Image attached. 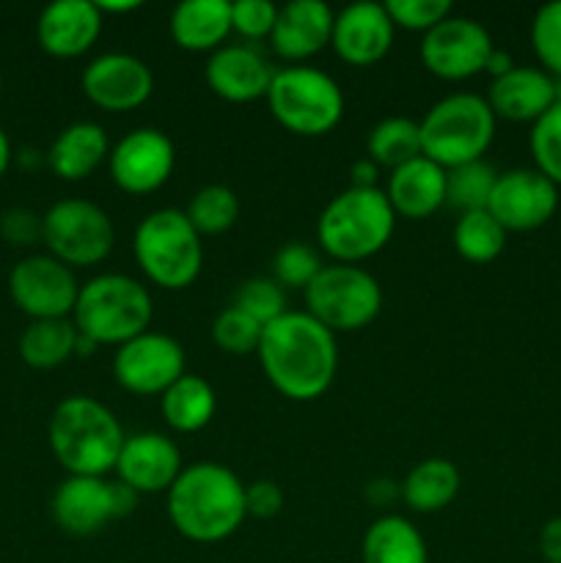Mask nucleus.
Instances as JSON below:
<instances>
[{
  "instance_id": "f257e3e1",
  "label": "nucleus",
  "mask_w": 561,
  "mask_h": 563,
  "mask_svg": "<svg viewBox=\"0 0 561 563\" xmlns=\"http://www.w3.org/2000/svg\"><path fill=\"white\" fill-rule=\"evenodd\" d=\"M267 383L289 401H317L339 374V341L306 311H286L267 324L258 344Z\"/></svg>"
},
{
  "instance_id": "f03ea898",
  "label": "nucleus",
  "mask_w": 561,
  "mask_h": 563,
  "mask_svg": "<svg viewBox=\"0 0 561 563\" xmlns=\"http://www.w3.org/2000/svg\"><path fill=\"white\" fill-rule=\"evenodd\" d=\"M165 511L179 537L193 544H218L248 520L245 484L220 462L185 467L165 493Z\"/></svg>"
},
{
  "instance_id": "7ed1b4c3",
  "label": "nucleus",
  "mask_w": 561,
  "mask_h": 563,
  "mask_svg": "<svg viewBox=\"0 0 561 563\" xmlns=\"http://www.w3.org/2000/svg\"><path fill=\"white\" fill-rule=\"evenodd\" d=\"M47 440L66 476L108 478L116 471L127 434L105 401L75 394L55 405Z\"/></svg>"
},
{
  "instance_id": "20e7f679",
  "label": "nucleus",
  "mask_w": 561,
  "mask_h": 563,
  "mask_svg": "<svg viewBox=\"0 0 561 563\" xmlns=\"http://www.w3.org/2000/svg\"><path fill=\"white\" fill-rule=\"evenodd\" d=\"M396 214L380 187H346L317 220L319 253L333 264H361L377 256L396 231Z\"/></svg>"
},
{
  "instance_id": "39448f33",
  "label": "nucleus",
  "mask_w": 561,
  "mask_h": 563,
  "mask_svg": "<svg viewBox=\"0 0 561 563\" xmlns=\"http://www.w3.org/2000/svg\"><path fill=\"white\" fill-rule=\"evenodd\" d=\"M154 300L141 280L124 273H102L80 286L75 322L77 333L97 346H121L152 328Z\"/></svg>"
},
{
  "instance_id": "423d86ee",
  "label": "nucleus",
  "mask_w": 561,
  "mask_h": 563,
  "mask_svg": "<svg viewBox=\"0 0 561 563\" xmlns=\"http://www.w3.org/2000/svg\"><path fill=\"white\" fill-rule=\"evenodd\" d=\"M201 240L185 209H154L135 225L132 256L148 284L165 291H185L204 269Z\"/></svg>"
},
{
  "instance_id": "0eeeda50",
  "label": "nucleus",
  "mask_w": 561,
  "mask_h": 563,
  "mask_svg": "<svg viewBox=\"0 0 561 563\" xmlns=\"http://www.w3.org/2000/svg\"><path fill=\"white\" fill-rule=\"evenodd\" d=\"M495 126L498 119L487 99L468 91L449 93L438 99L418 121L421 154L446 170L476 163L493 146Z\"/></svg>"
},
{
  "instance_id": "6e6552de",
  "label": "nucleus",
  "mask_w": 561,
  "mask_h": 563,
  "mask_svg": "<svg viewBox=\"0 0 561 563\" xmlns=\"http://www.w3.org/2000/svg\"><path fill=\"white\" fill-rule=\"evenodd\" d=\"M264 102L273 119L297 137L330 135L346 110L339 82L328 71L306 64L275 69Z\"/></svg>"
},
{
  "instance_id": "1a4fd4ad",
  "label": "nucleus",
  "mask_w": 561,
  "mask_h": 563,
  "mask_svg": "<svg viewBox=\"0 0 561 563\" xmlns=\"http://www.w3.org/2000/svg\"><path fill=\"white\" fill-rule=\"evenodd\" d=\"M302 295L306 313L330 333H358L383 311V286L361 264H324Z\"/></svg>"
},
{
  "instance_id": "9d476101",
  "label": "nucleus",
  "mask_w": 561,
  "mask_h": 563,
  "mask_svg": "<svg viewBox=\"0 0 561 563\" xmlns=\"http://www.w3.org/2000/svg\"><path fill=\"white\" fill-rule=\"evenodd\" d=\"M42 242L50 256L72 269L97 267L113 253L116 225L88 198H61L42 214Z\"/></svg>"
},
{
  "instance_id": "9b49d317",
  "label": "nucleus",
  "mask_w": 561,
  "mask_h": 563,
  "mask_svg": "<svg viewBox=\"0 0 561 563\" xmlns=\"http://www.w3.org/2000/svg\"><path fill=\"white\" fill-rule=\"evenodd\" d=\"M495 49L487 27L471 16L451 14L421 36V64L429 75L446 82H462L482 75Z\"/></svg>"
},
{
  "instance_id": "f8f14e48",
  "label": "nucleus",
  "mask_w": 561,
  "mask_h": 563,
  "mask_svg": "<svg viewBox=\"0 0 561 563\" xmlns=\"http://www.w3.org/2000/svg\"><path fill=\"white\" fill-rule=\"evenodd\" d=\"M11 300L31 319H72L80 295L75 269L50 253H31L9 273Z\"/></svg>"
},
{
  "instance_id": "ddd939ff",
  "label": "nucleus",
  "mask_w": 561,
  "mask_h": 563,
  "mask_svg": "<svg viewBox=\"0 0 561 563\" xmlns=\"http://www.w3.org/2000/svg\"><path fill=\"white\" fill-rule=\"evenodd\" d=\"M174 168L176 146L157 126H138L110 146V179L127 196H152L163 190Z\"/></svg>"
},
{
  "instance_id": "4468645a",
  "label": "nucleus",
  "mask_w": 561,
  "mask_h": 563,
  "mask_svg": "<svg viewBox=\"0 0 561 563\" xmlns=\"http://www.w3.org/2000/svg\"><path fill=\"white\" fill-rule=\"evenodd\" d=\"M187 374L185 346L165 333L146 330L138 339L116 346L113 377L132 396H163Z\"/></svg>"
},
{
  "instance_id": "2eb2a0df",
  "label": "nucleus",
  "mask_w": 561,
  "mask_h": 563,
  "mask_svg": "<svg viewBox=\"0 0 561 563\" xmlns=\"http://www.w3.org/2000/svg\"><path fill=\"white\" fill-rule=\"evenodd\" d=\"M80 86L94 108L105 113H130L152 99L154 75L138 55L105 53L88 60Z\"/></svg>"
},
{
  "instance_id": "dca6fc26",
  "label": "nucleus",
  "mask_w": 561,
  "mask_h": 563,
  "mask_svg": "<svg viewBox=\"0 0 561 563\" xmlns=\"http://www.w3.org/2000/svg\"><path fill=\"white\" fill-rule=\"evenodd\" d=\"M559 209V187L544 179L537 168H512L498 174L490 196L487 212L509 231H537L553 220Z\"/></svg>"
},
{
  "instance_id": "f3484780",
  "label": "nucleus",
  "mask_w": 561,
  "mask_h": 563,
  "mask_svg": "<svg viewBox=\"0 0 561 563\" xmlns=\"http://www.w3.org/2000/svg\"><path fill=\"white\" fill-rule=\"evenodd\" d=\"M182 451L168 434L163 432H135L127 434L116 462V482L127 484L138 495L168 493L179 473Z\"/></svg>"
},
{
  "instance_id": "a211bd4d",
  "label": "nucleus",
  "mask_w": 561,
  "mask_h": 563,
  "mask_svg": "<svg viewBox=\"0 0 561 563\" xmlns=\"http://www.w3.org/2000/svg\"><path fill=\"white\" fill-rule=\"evenodd\" d=\"M50 511L61 531L72 537H94L119 520L116 482L97 476H66L55 489Z\"/></svg>"
},
{
  "instance_id": "6ab92c4d",
  "label": "nucleus",
  "mask_w": 561,
  "mask_h": 563,
  "mask_svg": "<svg viewBox=\"0 0 561 563\" xmlns=\"http://www.w3.org/2000/svg\"><path fill=\"white\" fill-rule=\"evenodd\" d=\"M273 75V64L248 44H223L204 66L209 91L231 104H251L267 97Z\"/></svg>"
},
{
  "instance_id": "aec40b11",
  "label": "nucleus",
  "mask_w": 561,
  "mask_h": 563,
  "mask_svg": "<svg viewBox=\"0 0 561 563\" xmlns=\"http://www.w3.org/2000/svg\"><path fill=\"white\" fill-rule=\"evenodd\" d=\"M396 27L385 3H352L336 14L330 47L344 64L374 66L391 53Z\"/></svg>"
},
{
  "instance_id": "412c9836",
  "label": "nucleus",
  "mask_w": 561,
  "mask_h": 563,
  "mask_svg": "<svg viewBox=\"0 0 561 563\" xmlns=\"http://www.w3.org/2000/svg\"><path fill=\"white\" fill-rule=\"evenodd\" d=\"M105 16L94 0H55L36 22L38 47L53 58H80L99 42Z\"/></svg>"
},
{
  "instance_id": "4be33fe9",
  "label": "nucleus",
  "mask_w": 561,
  "mask_h": 563,
  "mask_svg": "<svg viewBox=\"0 0 561 563\" xmlns=\"http://www.w3.org/2000/svg\"><path fill=\"white\" fill-rule=\"evenodd\" d=\"M333 22L336 11L322 0H289L286 5H278V20L270 36L273 53L292 66L306 64L330 47Z\"/></svg>"
},
{
  "instance_id": "5701e85b",
  "label": "nucleus",
  "mask_w": 561,
  "mask_h": 563,
  "mask_svg": "<svg viewBox=\"0 0 561 563\" xmlns=\"http://www.w3.org/2000/svg\"><path fill=\"white\" fill-rule=\"evenodd\" d=\"M385 198L396 218L427 220L446 207V168L421 157L391 170Z\"/></svg>"
},
{
  "instance_id": "b1692460",
  "label": "nucleus",
  "mask_w": 561,
  "mask_h": 563,
  "mask_svg": "<svg viewBox=\"0 0 561 563\" xmlns=\"http://www.w3.org/2000/svg\"><path fill=\"white\" fill-rule=\"evenodd\" d=\"M487 104L495 119L506 121H537L556 104L553 77L537 66H515L504 77L490 82Z\"/></svg>"
},
{
  "instance_id": "393cba45",
  "label": "nucleus",
  "mask_w": 561,
  "mask_h": 563,
  "mask_svg": "<svg viewBox=\"0 0 561 563\" xmlns=\"http://www.w3.org/2000/svg\"><path fill=\"white\" fill-rule=\"evenodd\" d=\"M110 157L108 132L97 121H75L55 135L47 148L50 170L64 181H82L97 174Z\"/></svg>"
},
{
  "instance_id": "a878e982",
  "label": "nucleus",
  "mask_w": 561,
  "mask_h": 563,
  "mask_svg": "<svg viewBox=\"0 0 561 563\" xmlns=\"http://www.w3.org/2000/svg\"><path fill=\"white\" fill-rule=\"evenodd\" d=\"M168 31L185 53L212 55L231 36V0H182L170 14Z\"/></svg>"
},
{
  "instance_id": "bb28decb",
  "label": "nucleus",
  "mask_w": 561,
  "mask_h": 563,
  "mask_svg": "<svg viewBox=\"0 0 561 563\" xmlns=\"http://www.w3.org/2000/svg\"><path fill=\"white\" fill-rule=\"evenodd\" d=\"M460 487L462 476L454 462L443 456H429L402 478L399 498L416 515H438L454 504Z\"/></svg>"
},
{
  "instance_id": "cd10ccee",
  "label": "nucleus",
  "mask_w": 561,
  "mask_h": 563,
  "mask_svg": "<svg viewBox=\"0 0 561 563\" xmlns=\"http://www.w3.org/2000/svg\"><path fill=\"white\" fill-rule=\"evenodd\" d=\"M218 410V394L212 383L198 374H185L160 396V416L176 434H196L212 423Z\"/></svg>"
},
{
  "instance_id": "c85d7f7f",
  "label": "nucleus",
  "mask_w": 561,
  "mask_h": 563,
  "mask_svg": "<svg viewBox=\"0 0 561 563\" xmlns=\"http://www.w3.org/2000/svg\"><path fill=\"white\" fill-rule=\"evenodd\" d=\"M363 563H429L421 531L402 515H383L366 528L361 542Z\"/></svg>"
},
{
  "instance_id": "c756f323",
  "label": "nucleus",
  "mask_w": 561,
  "mask_h": 563,
  "mask_svg": "<svg viewBox=\"0 0 561 563\" xmlns=\"http://www.w3.org/2000/svg\"><path fill=\"white\" fill-rule=\"evenodd\" d=\"M77 352V328L72 319H31L20 335V357L31 368L50 372Z\"/></svg>"
},
{
  "instance_id": "7c9ffc66",
  "label": "nucleus",
  "mask_w": 561,
  "mask_h": 563,
  "mask_svg": "<svg viewBox=\"0 0 561 563\" xmlns=\"http://www.w3.org/2000/svg\"><path fill=\"white\" fill-rule=\"evenodd\" d=\"M366 157L385 170H396L410 159L421 157L418 121L407 119V115H388V119L377 121L366 137Z\"/></svg>"
},
{
  "instance_id": "2f4dec72",
  "label": "nucleus",
  "mask_w": 561,
  "mask_h": 563,
  "mask_svg": "<svg viewBox=\"0 0 561 563\" xmlns=\"http://www.w3.org/2000/svg\"><path fill=\"white\" fill-rule=\"evenodd\" d=\"M451 240H454V251L465 262L490 264L504 253L506 231L501 229V223L487 209H479V212L460 214Z\"/></svg>"
},
{
  "instance_id": "473e14b6",
  "label": "nucleus",
  "mask_w": 561,
  "mask_h": 563,
  "mask_svg": "<svg viewBox=\"0 0 561 563\" xmlns=\"http://www.w3.org/2000/svg\"><path fill=\"white\" fill-rule=\"evenodd\" d=\"M498 181V170L484 159L446 170V207L460 214L487 209L493 187Z\"/></svg>"
},
{
  "instance_id": "72a5a7b5",
  "label": "nucleus",
  "mask_w": 561,
  "mask_h": 563,
  "mask_svg": "<svg viewBox=\"0 0 561 563\" xmlns=\"http://www.w3.org/2000/svg\"><path fill=\"white\" fill-rule=\"evenodd\" d=\"M185 214L201 236H220L234 229L240 218V198L231 187L207 185L190 198Z\"/></svg>"
},
{
  "instance_id": "f704fd0d",
  "label": "nucleus",
  "mask_w": 561,
  "mask_h": 563,
  "mask_svg": "<svg viewBox=\"0 0 561 563\" xmlns=\"http://www.w3.org/2000/svg\"><path fill=\"white\" fill-rule=\"evenodd\" d=\"M528 146H531L534 168H537L544 179L553 181L556 187H561V104L559 102H556L548 113L539 115V119L534 121Z\"/></svg>"
},
{
  "instance_id": "c9c22d12",
  "label": "nucleus",
  "mask_w": 561,
  "mask_h": 563,
  "mask_svg": "<svg viewBox=\"0 0 561 563\" xmlns=\"http://www.w3.org/2000/svg\"><path fill=\"white\" fill-rule=\"evenodd\" d=\"M262 324L234 306L223 308L212 322V341L226 355H256L258 344H262Z\"/></svg>"
},
{
  "instance_id": "e433bc0d",
  "label": "nucleus",
  "mask_w": 561,
  "mask_h": 563,
  "mask_svg": "<svg viewBox=\"0 0 561 563\" xmlns=\"http://www.w3.org/2000/svg\"><path fill=\"white\" fill-rule=\"evenodd\" d=\"M322 253L308 242H286L273 256V280H278L284 289L306 291L322 273Z\"/></svg>"
},
{
  "instance_id": "4c0bfd02",
  "label": "nucleus",
  "mask_w": 561,
  "mask_h": 563,
  "mask_svg": "<svg viewBox=\"0 0 561 563\" xmlns=\"http://www.w3.org/2000/svg\"><path fill=\"white\" fill-rule=\"evenodd\" d=\"M234 308H240L242 313L256 319L262 328H267V324H273L275 319L289 311L286 308V289L278 280H273V275L270 278H248L237 289Z\"/></svg>"
},
{
  "instance_id": "58836bf2",
  "label": "nucleus",
  "mask_w": 561,
  "mask_h": 563,
  "mask_svg": "<svg viewBox=\"0 0 561 563\" xmlns=\"http://www.w3.org/2000/svg\"><path fill=\"white\" fill-rule=\"evenodd\" d=\"M531 47L550 77H561V0L544 3L534 14Z\"/></svg>"
},
{
  "instance_id": "ea45409f",
  "label": "nucleus",
  "mask_w": 561,
  "mask_h": 563,
  "mask_svg": "<svg viewBox=\"0 0 561 563\" xmlns=\"http://www.w3.org/2000/svg\"><path fill=\"white\" fill-rule=\"evenodd\" d=\"M394 27L413 33H429L435 25L454 14L449 0H388L385 3Z\"/></svg>"
},
{
  "instance_id": "a19ab883",
  "label": "nucleus",
  "mask_w": 561,
  "mask_h": 563,
  "mask_svg": "<svg viewBox=\"0 0 561 563\" xmlns=\"http://www.w3.org/2000/svg\"><path fill=\"white\" fill-rule=\"evenodd\" d=\"M278 5L270 0H237L231 3V33L245 42H262L273 36Z\"/></svg>"
},
{
  "instance_id": "79ce46f5",
  "label": "nucleus",
  "mask_w": 561,
  "mask_h": 563,
  "mask_svg": "<svg viewBox=\"0 0 561 563\" xmlns=\"http://www.w3.org/2000/svg\"><path fill=\"white\" fill-rule=\"evenodd\" d=\"M0 234L11 245H36L42 242V214L25 207H11L0 214Z\"/></svg>"
},
{
  "instance_id": "37998d69",
  "label": "nucleus",
  "mask_w": 561,
  "mask_h": 563,
  "mask_svg": "<svg viewBox=\"0 0 561 563\" xmlns=\"http://www.w3.org/2000/svg\"><path fill=\"white\" fill-rule=\"evenodd\" d=\"M284 509V489L270 478L245 484V511L253 520H273Z\"/></svg>"
},
{
  "instance_id": "c03bdc74",
  "label": "nucleus",
  "mask_w": 561,
  "mask_h": 563,
  "mask_svg": "<svg viewBox=\"0 0 561 563\" xmlns=\"http://www.w3.org/2000/svg\"><path fill=\"white\" fill-rule=\"evenodd\" d=\"M539 553L544 563H561V517H553L539 531Z\"/></svg>"
},
{
  "instance_id": "a18cd8bd",
  "label": "nucleus",
  "mask_w": 561,
  "mask_h": 563,
  "mask_svg": "<svg viewBox=\"0 0 561 563\" xmlns=\"http://www.w3.org/2000/svg\"><path fill=\"white\" fill-rule=\"evenodd\" d=\"M380 165L374 163V159L369 157H361L352 163L350 168V176H352V185L350 187H361V190H369V187H377V179H380Z\"/></svg>"
},
{
  "instance_id": "49530a36",
  "label": "nucleus",
  "mask_w": 561,
  "mask_h": 563,
  "mask_svg": "<svg viewBox=\"0 0 561 563\" xmlns=\"http://www.w3.org/2000/svg\"><path fill=\"white\" fill-rule=\"evenodd\" d=\"M515 66H517V64H515V60H512V55L506 53V49L495 47L493 53H490L487 66H484V71H487V75L495 80V77H504L506 71H512V69H515Z\"/></svg>"
},
{
  "instance_id": "de8ad7c7",
  "label": "nucleus",
  "mask_w": 561,
  "mask_h": 563,
  "mask_svg": "<svg viewBox=\"0 0 561 563\" xmlns=\"http://www.w3.org/2000/svg\"><path fill=\"white\" fill-rule=\"evenodd\" d=\"M97 5L105 20H108L110 14H130V11H138L143 3L141 0H99Z\"/></svg>"
},
{
  "instance_id": "09e8293b",
  "label": "nucleus",
  "mask_w": 561,
  "mask_h": 563,
  "mask_svg": "<svg viewBox=\"0 0 561 563\" xmlns=\"http://www.w3.org/2000/svg\"><path fill=\"white\" fill-rule=\"evenodd\" d=\"M11 165V143H9V135H6V130L0 126V176L9 170Z\"/></svg>"
},
{
  "instance_id": "8fccbe9b",
  "label": "nucleus",
  "mask_w": 561,
  "mask_h": 563,
  "mask_svg": "<svg viewBox=\"0 0 561 563\" xmlns=\"http://www.w3.org/2000/svg\"><path fill=\"white\" fill-rule=\"evenodd\" d=\"M553 86H556V102L561 104V77H553Z\"/></svg>"
},
{
  "instance_id": "3c124183",
  "label": "nucleus",
  "mask_w": 561,
  "mask_h": 563,
  "mask_svg": "<svg viewBox=\"0 0 561 563\" xmlns=\"http://www.w3.org/2000/svg\"><path fill=\"white\" fill-rule=\"evenodd\" d=\"M0 82H3V80H0Z\"/></svg>"
}]
</instances>
